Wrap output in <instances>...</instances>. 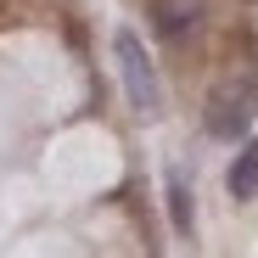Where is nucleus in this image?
<instances>
[{"label":"nucleus","instance_id":"nucleus-1","mask_svg":"<svg viewBox=\"0 0 258 258\" xmlns=\"http://www.w3.org/2000/svg\"><path fill=\"white\" fill-rule=\"evenodd\" d=\"M112 56H118V84H123V101L135 118H157L163 112V79H157V62L152 51L141 45L135 28H118L112 34Z\"/></svg>","mask_w":258,"mask_h":258},{"label":"nucleus","instance_id":"nucleus-2","mask_svg":"<svg viewBox=\"0 0 258 258\" xmlns=\"http://www.w3.org/2000/svg\"><path fill=\"white\" fill-rule=\"evenodd\" d=\"M252 118H258V73H236L225 84H213L208 112H202L213 141H241L252 129Z\"/></svg>","mask_w":258,"mask_h":258},{"label":"nucleus","instance_id":"nucleus-3","mask_svg":"<svg viewBox=\"0 0 258 258\" xmlns=\"http://www.w3.org/2000/svg\"><path fill=\"white\" fill-rule=\"evenodd\" d=\"M225 185L236 202H258V141H241V152L225 168Z\"/></svg>","mask_w":258,"mask_h":258},{"label":"nucleus","instance_id":"nucleus-4","mask_svg":"<svg viewBox=\"0 0 258 258\" xmlns=\"http://www.w3.org/2000/svg\"><path fill=\"white\" fill-rule=\"evenodd\" d=\"M168 219H174V230L191 241V230H197V213H191V185H185L180 174H168Z\"/></svg>","mask_w":258,"mask_h":258}]
</instances>
